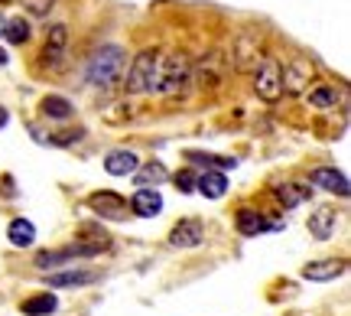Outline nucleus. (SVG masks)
<instances>
[{
	"label": "nucleus",
	"mask_w": 351,
	"mask_h": 316,
	"mask_svg": "<svg viewBox=\"0 0 351 316\" xmlns=\"http://www.w3.org/2000/svg\"><path fill=\"white\" fill-rule=\"evenodd\" d=\"M124 72V49L121 46H101L95 59L88 63V82L95 89H111Z\"/></svg>",
	"instance_id": "obj_1"
},
{
	"label": "nucleus",
	"mask_w": 351,
	"mask_h": 316,
	"mask_svg": "<svg viewBox=\"0 0 351 316\" xmlns=\"http://www.w3.org/2000/svg\"><path fill=\"white\" fill-rule=\"evenodd\" d=\"M160 65H163V56L160 52H140L137 59L130 63V72H127V91H150L160 85Z\"/></svg>",
	"instance_id": "obj_2"
},
{
	"label": "nucleus",
	"mask_w": 351,
	"mask_h": 316,
	"mask_svg": "<svg viewBox=\"0 0 351 316\" xmlns=\"http://www.w3.org/2000/svg\"><path fill=\"white\" fill-rule=\"evenodd\" d=\"M254 95L261 98V102H270L274 104L280 95H283V78H280V63L270 59V56H263L261 65L254 69Z\"/></svg>",
	"instance_id": "obj_3"
},
{
	"label": "nucleus",
	"mask_w": 351,
	"mask_h": 316,
	"mask_svg": "<svg viewBox=\"0 0 351 316\" xmlns=\"http://www.w3.org/2000/svg\"><path fill=\"white\" fill-rule=\"evenodd\" d=\"M280 78H283V91H287V95H302L315 78L313 59H306V56L287 59V65H280Z\"/></svg>",
	"instance_id": "obj_4"
},
{
	"label": "nucleus",
	"mask_w": 351,
	"mask_h": 316,
	"mask_svg": "<svg viewBox=\"0 0 351 316\" xmlns=\"http://www.w3.org/2000/svg\"><path fill=\"white\" fill-rule=\"evenodd\" d=\"M189 76H192V63H189L186 56H169V59H163V65H160V85H156V89L166 91V95H173V91H179L186 85Z\"/></svg>",
	"instance_id": "obj_5"
},
{
	"label": "nucleus",
	"mask_w": 351,
	"mask_h": 316,
	"mask_svg": "<svg viewBox=\"0 0 351 316\" xmlns=\"http://www.w3.org/2000/svg\"><path fill=\"white\" fill-rule=\"evenodd\" d=\"M231 59H234V69H238V72H254L263 59L257 36H254V33H238L234 49H231Z\"/></svg>",
	"instance_id": "obj_6"
},
{
	"label": "nucleus",
	"mask_w": 351,
	"mask_h": 316,
	"mask_svg": "<svg viewBox=\"0 0 351 316\" xmlns=\"http://www.w3.org/2000/svg\"><path fill=\"white\" fill-rule=\"evenodd\" d=\"M88 205H91V212H98L101 218H114V222L127 218V203L111 190L91 192V196H88Z\"/></svg>",
	"instance_id": "obj_7"
},
{
	"label": "nucleus",
	"mask_w": 351,
	"mask_h": 316,
	"mask_svg": "<svg viewBox=\"0 0 351 316\" xmlns=\"http://www.w3.org/2000/svg\"><path fill=\"white\" fill-rule=\"evenodd\" d=\"M202 241H205L202 218H182V222L173 225V232H169V245H173V248H199Z\"/></svg>",
	"instance_id": "obj_8"
},
{
	"label": "nucleus",
	"mask_w": 351,
	"mask_h": 316,
	"mask_svg": "<svg viewBox=\"0 0 351 316\" xmlns=\"http://www.w3.org/2000/svg\"><path fill=\"white\" fill-rule=\"evenodd\" d=\"M101 274L98 271H85V267H65V271H52L46 274V284L62 291V287H85V284H95Z\"/></svg>",
	"instance_id": "obj_9"
},
{
	"label": "nucleus",
	"mask_w": 351,
	"mask_h": 316,
	"mask_svg": "<svg viewBox=\"0 0 351 316\" xmlns=\"http://www.w3.org/2000/svg\"><path fill=\"white\" fill-rule=\"evenodd\" d=\"M345 274V261H335V258H328V261H309V264L302 267V280H313V284H328V280H335Z\"/></svg>",
	"instance_id": "obj_10"
},
{
	"label": "nucleus",
	"mask_w": 351,
	"mask_h": 316,
	"mask_svg": "<svg viewBox=\"0 0 351 316\" xmlns=\"http://www.w3.org/2000/svg\"><path fill=\"white\" fill-rule=\"evenodd\" d=\"M309 179H313V186H319V190H328V192H335V196H348V179L335 166H315L313 173H309Z\"/></svg>",
	"instance_id": "obj_11"
},
{
	"label": "nucleus",
	"mask_w": 351,
	"mask_h": 316,
	"mask_svg": "<svg viewBox=\"0 0 351 316\" xmlns=\"http://www.w3.org/2000/svg\"><path fill=\"white\" fill-rule=\"evenodd\" d=\"M137 153L134 150H111L104 157V170H108V177H134L137 173Z\"/></svg>",
	"instance_id": "obj_12"
},
{
	"label": "nucleus",
	"mask_w": 351,
	"mask_h": 316,
	"mask_svg": "<svg viewBox=\"0 0 351 316\" xmlns=\"http://www.w3.org/2000/svg\"><path fill=\"white\" fill-rule=\"evenodd\" d=\"M130 212L140 215V218H153V215L163 212V196L156 190H137L130 199Z\"/></svg>",
	"instance_id": "obj_13"
},
{
	"label": "nucleus",
	"mask_w": 351,
	"mask_h": 316,
	"mask_svg": "<svg viewBox=\"0 0 351 316\" xmlns=\"http://www.w3.org/2000/svg\"><path fill=\"white\" fill-rule=\"evenodd\" d=\"M169 179V170H166L163 163H143L137 166V173H134V183H137V190H156L160 183H166Z\"/></svg>",
	"instance_id": "obj_14"
},
{
	"label": "nucleus",
	"mask_w": 351,
	"mask_h": 316,
	"mask_svg": "<svg viewBox=\"0 0 351 316\" xmlns=\"http://www.w3.org/2000/svg\"><path fill=\"white\" fill-rule=\"evenodd\" d=\"M335 222H339V212H335V209H315V215H309V232H313L319 241H326V238H332Z\"/></svg>",
	"instance_id": "obj_15"
},
{
	"label": "nucleus",
	"mask_w": 351,
	"mask_h": 316,
	"mask_svg": "<svg viewBox=\"0 0 351 316\" xmlns=\"http://www.w3.org/2000/svg\"><path fill=\"white\" fill-rule=\"evenodd\" d=\"M234 225H238V232L241 235H247V238H251V235H261V232H267V228H274L261 212H254V209H238Z\"/></svg>",
	"instance_id": "obj_16"
},
{
	"label": "nucleus",
	"mask_w": 351,
	"mask_h": 316,
	"mask_svg": "<svg viewBox=\"0 0 351 316\" xmlns=\"http://www.w3.org/2000/svg\"><path fill=\"white\" fill-rule=\"evenodd\" d=\"M195 190L202 192V196H208V199H221L228 190V179L225 173H215V170H205L199 177V183H195Z\"/></svg>",
	"instance_id": "obj_17"
},
{
	"label": "nucleus",
	"mask_w": 351,
	"mask_h": 316,
	"mask_svg": "<svg viewBox=\"0 0 351 316\" xmlns=\"http://www.w3.org/2000/svg\"><path fill=\"white\" fill-rule=\"evenodd\" d=\"M7 238H10V245H16V248H26V245L36 241V225H33L29 218H13L10 228H7Z\"/></svg>",
	"instance_id": "obj_18"
},
{
	"label": "nucleus",
	"mask_w": 351,
	"mask_h": 316,
	"mask_svg": "<svg viewBox=\"0 0 351 316\" xmlns=\"http://www.w3.org/2000/svg\"><path fill=\"white\" fill-rule=\"evenodd\" d=\"M39 111L46 114V117H52V121H65V117H72V102L69 98H62V95H46L43 102H39Z\"/></svg>",
	"instance_id": "obj_19"
},
{
	"label": "nucleus",
	"mask_w": 351,
	"mask_h": 316,
	"mask_svg": "<svg viewBox=\"0 0 351 316\" xmlns=\"http://www.w3.org/2000/svg\"><path fill=\"white\" fill-rule=\"evenodd\" d=\"M309 186H300V183H287V186H280L276 190V199H280V205L283 209H293V205H300V203H306L309 199Z\"/></svg>",
	"instance_id": "obj_20"
},
{
	"label": "nucleus",
	"mask_w": 351,
	"mask_h": 316,
	"mask_svg": "<svg viewBox=\"0 0 351 316\" xmlns=\"http://www.w3.org/2000/svg\"><path fill=\"white\" fill-rule=\"evenodd\" d=\"M56 306H59L56 293H39V297H29V300H23V313L26 316H49Z\"/></svg>",
	"instance_id": "obj_21"
},
{
	"label": "nucleus",
	"mask_w": 351,
	"mask_h": 316,
	"mask_svg": "<svg viewBox=\"0 0 351 316\" xmlns=\"http://www.w3.org/2000/svg\"><path fill=\"white\" fill-rule=\"evenodd\" d=\"M3 36L10 39L13 46H23V43H29V23L23 16H13V20L3 23Z\"/></svg>",
	"instance_id": "obj_22"
},
{
	"label": "nucleus",
	"mask_w": 351,
	"mask_h": 316,
	"mask_svg": "<svg viewBox=\"0 0 351 316\" xmlns=\"http://www.w3.org/2000/svg\"><path fill=\"white\" fill-rule=\"evenodd\" d=\"M335 102H339V95L332 85H319L309 91V104H315V108H335Z\"/></svg>",
	"instance_id": "obj_23"
},
{
	"label": "nucleus",
	"mask_w": 351,
	"mask_h": 316,
	"mask_svg": "<svg viewBox=\"0 0 351 316\" xmlns=\"http://www.w3.org/2000/svg\"><path fill=\"white\" fill-rule=\"evenodd\" d=\"M65 261H72V254H69V248H62V251H39L36 254V267H59L65 264Z\"/></svg>",
	"instance_id": "obj_24"
},
{
	"label": "nucleus",
	"mask_w": 351,
	"mask_h": 316,
	"mask_svg": "<svg viewBox=\"0 0 351 316\" xmlns=\"http://www.w3.org/2000/svg\"><path fill=\"white\" fill-rule=\"evenodd\" d=\"M65 43H69V30H65L62 23H56L49 30V36H46V49H49V52H62Z\"/></svg>",
	"instance_id": "obj_25"
},
{
	"label": "nucleus",
	"mask_w": 351,
	"mask_h": 316,
	"mask_svg": "<svg viewBox=\"0 0 351 316\" xmlns=\"http://www.w3.org/2000/svg\"><path fill=\"white\" fill-rule=\"evenodd\" d=\"M186 160H199V163H208V166H221V170H234V160L228 157H212V153H199V150H189Z\"/></svg>",
	"instance_id": "obj_26"
},
{
	"label": "nucleus",
	"mask_w": 351,
	"mask_h": 316,
	"mask_svg": "<svg viewBox=\"0 0 351 316\" xmlns=\"http://www.w3.org/2000/svg\"><path fill=\"white\" fill-rule=\"evenodd\" d=\"M195 183H199V177H195L192 170L176 173V186H179V192H195Z\"/></svg>",
	"instance_id": "obj_27"
},
{
	"label": "nucleus",
	"mask_w": 351,
	"mask_h": 316,
	"mask_svg": "<svg viewBox=\"0 0 351 316\" xmlns=\"http://www.w3.org/2000/svg\"><path fill=\"white\" fill-rule=\"evenodd\" d=\"M7 124V111H3V108H0V127Z\"/></svg>",
	"instance_id": "obj_28"
},
{
	"label": "nucleus",
	"mask_w": 351,
	"mask_h": 316,
	"mask_svg": "<svg viewBox=\"0 0 351 316\" xmlns=\"http://www.w3.org/2000/svg\"><path fill=\"white\" fill-rule=\"evenodd\" d=\"M0 65H7V52L0 49Z\"/></svg>",
	"instance_id": "obj_29"
},
{
	"label": "nucleus",
	"mask_w": 351,
	"mask_h": 316,
	"mask_svg": "<svg viewBox=\"0 0 351 316\" xmlns=\"http://www.w3.org/2000/svg\"><path fill=\"white\" fill-rule=\"evenodd\" d=\"M0 3H16V0H0Z\"/></svg>",
	"instance_id": "obj_30"
},
{
	"label": "nucleus",
	"mask_w": 351,
	"mask_h": 316,
	"mask_svg": "<svg viewBox=\"0 0 351 316\" xmlns=\"http://www.w3.org/2000/svg\"><path fill=\"white\" fill-rule=\"evenodd\" d=\"M0 30H3V23H0Z\"/></svg>",
	"instance_id": "obj_31"
}]
</instances>
